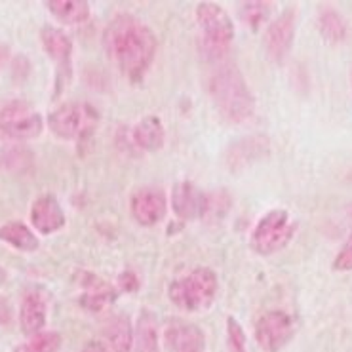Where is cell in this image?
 <instances>
[{
	"label": "cell",
	"instance_id": "6",
	"mask_svg": "<svg viewBox=\"0 0 352 352\" xmlns=\"http://www.w3.org/2000/svg\"><path fill=\"white\" fill-rule=\"evenodd\" d=\"M297 223L286 210H270L263 215L252 232V248L259 255H272L292 242Z\"/></svg>",
	"mask_w": 352,
	"mask_h": 352
},
{
	"label": "cell",
	"instance_id": "22",
	"mask_svg": "<svg viewBox=\"0 0 352 352\" xmlns=\"http://www.w3.org/2000/svg\"><path fill=\"white\" fill-rule=\"evenodd\" d=\"M50 14L65 25H80L90 19V4L86 0H48Z\"/></svg>",
	"mask_w": 352,
	"mask_h": 352
},
{
	"label": "cell",
	"instance_id": "37",
	"mask_svg": "<svg viewBox=\"0 0 352 352\" xmlns=\"http://www.w3.org/2000/svg\"><path fill=\"white\" fill-rule=\"evenodd\" d=\"M351 80H352V76H351Z\"/></svg>",
	"mask_w": 352,
	"mask_h": 352
},
{
	"label": "cell",
	"instance_id": "15",
	"mask_svg": "<svg viewBox=\"0 0 352 352\" xmlns=\"http://www.w3.org/2000/svg\"><path fill=\"white\" fill-rule=\"evenodd\" d=\"M270 153V145L267 138L263 135H250L236 140L225 153V164L230 172H240L246 166L254 164L257 160H261Z\"/></svg>",
	"mask_w": 352,
	"mask_h": 352
},
{
	"label": "cell",
	"instance_id": "5",
	"mask_svg": "<svg viewBox=\"0 0 352 352\" xmlns=\"http://www.w3.org/2000/svg\"><path fill=\"white\" fill-rule=\"evenodd\" d=\"M99 124L98 109L82 101H69L52 111L48 116V128L59 140L88 141Z\"/></svg>",
	"mask_w": 352,
	"mask_h": 352
},
{
	"label": "cell",
	"instance_id": "20",
	"mask_svg": "<svg viewBox=\"0 0 352 352\" xmlns=\"http://www.w3.org/2000/svg\"><path fill=\"white\" fill-rule=\"evenodd\" d=\"M133 346L135 352H160V333L158 320L151 311L143 309L133 328Z\"/></svg>",
	"mask_w": 352,
	"mask_h": 352
},
{
	"label": "cell",
	"instance_id": "32",
	"mask_svg": "<svg viewBox=\"0 0 352 352\" xmlns=\"http://www.w3.org/2000/svg\"><path fill=\"white\" fill-rule=\"evenodd\" d=\"M10 322H12V307L4 297H0V326H6Z\"/></svg>",
	"mask_w": 352,
	"mask_h": 352
},
{
	"label": "cell",
	"instance_id": "8",
	"mask_svg": "<svg viewBox=\"0 0 352 352\" xmlns=\"http://www.w3.org/2000/svg\"><path fill=\"white\" fill-rule=\"evenodd\" d=\"M294 318L284 311H267L255 322V341L265 352H278L294 337Z\"/></svg>",
	"mask_w": 352,
	"mask_h": 352
},
{
	"label": "cell",
	"instance_id": "19",
	"mask_svg": "<svg viewBox=\"0 0 352 352\" xmlns=\"http://www.w3.org/2000/svg\"><path fill=\"white\" fill-rule=\"evenodd\" d=\"M131 141L135 147L147 153H155L164 145V126L158 116H145L133 126Z\"/></svg>",
	"mask_w": 352,
	"mask_h": 352
},
{
	"label": "cell",
	"instance_id": "28",
	"mask_svg": "<svg viewBox=\"0 0 352 352\" xmlns=\"http://www.w3.org/2000/svg\"><path fill=\"white\" fill-rule=\"evenodd\" d=\"M227 344L229 352H248L246 333L234 316L227 318Z\"/></svg>",
	"mask_w": 352,
	"mask_h": 352
},
{
	"label": "cell",
	"instance_id": "23",
	"mask_svg": "<svg viewBox=\"0 0 352 352\" xmlns=\"http://www.w3.org/2000/svg\"><path fill=\"white\" fill-rule=\"evenodd\" d=\"M34 164V155L31 148L19 143L4 145L0 148V170L8 173H27Z\"/></svg>",
	"mask_w": 352,
	"mask_h": 352
},
{
	"label": "cell",
	"instance_id": "13",
	"mask_svg": "<svg viewBox=\"0 0 352 352\" xmlns=\"http://www.w3.org/2000/svg\"><path fill=\"white\" fill-rule=\"evenodd\" d=\"M41 42L46 54L54 59V63L58 65V80L67 82L71 78V58H73V42L69 38L65 31H61L58 27L44 25L41 31Z\"/></svg>",
	"mask_w": 352,
	"mask_h": 352
},
{
	"label": "cell",
	"instance_id": "12",
	"mask_svg": "<svg viewBox=\"0 0 352 352\" xmlns=\"http://www.w3.org/2000/svg\"><path fill=\"white\" fill-rule=\"evenodd\" d=\"M164 343L172 352H204L206 336L197 324L183 318H170L164 326Z\"/></svg>",
	"mask_w": 352,
	"mask_h": 352
},
{
	"label": "cell",
	"instance_id": "27",
	"mask_svg": "<svg viewBox=\"0 0 352 352\" xmlns=\"http://www.w3.org/2000/svg\"><path fill=\"white\" fill-rule=\"evenodd\" d=\"M63 339L58 331H41L17 344L14 352H59Z\"/></svg>",
	"mask_w": 352,
	"mask_h": 352
},
{
	"label": "cell",
	"instance_id": "18",
	"mask_svg": "<svg viewBox=\"0 0 352 352\" xmlns=\"http://www.w3.org/2000/svg\"><path fill=\"white\" fill-rule=\"evenodd\" d=\"M107 349L111 352H130L133 346V326L131 320L126 314H116L105 322Z\"/></svg>",
	"mask_w": 352,
	"mask_h": 352
},
{
	"label": "cell",
	"instance_id": "31",
	"mask_svg": "<svg viewBox=\"0 0 352 352\" xmlns=\"http://www.w3.org/2000/svg\"><path fill=\"white\" fill-rule=\"evenodd\" d=\"M29 71H31L29 59L25 58V56H17V58H14V61H12V73H14V76H16L17 80H25Z\"/></svg>",
	"mask_w": 352,
	"mask_h": 352
},
{
	"label": "cell",
	"instance_id": "36",
	"mask_svg": "<svg viewBox=\"0 0 352 352\" xmlns=\"http://www.w3.org/2000/svg\"><path fill=\"white\" fill-rule=\"evenodd\" d=\"M351 215H352V208H351Z\"/></svg>",
	"mask_w": 352,
	"mask_h": 352
},
{
	"label": "cell",
	"instance_id": "21",
	"mask_svg": "<svg viewBox=\"0 0 352 352\" xmlns=\"http://www.w3.org/2000/svg\"><path fill=\"white\" fill-rule=\"evenodd\" d=\"M0 240L17 252H25V254L36 252L41 246L38 236L21 221H8L0 225Z\"/></svg>",
	"mask_w": 352,
	"mask_h": 352
},
{
	"label": "cell",
	"instance_id": "2",
	"mask_svg": "<svg viewBox=\"0 0 352 352\" xmlns=\"http://www.w3.org/2000/svg\"><path fill=\"white\" fill-rule=\"evenodd\" d=\"M208 91L215 109L227 122H244L255 113L254 91L250 90L242 71L229 59L213 63Z\"/></svg>",
	"mask_w": 352,
	"mask_h": 352
},
{
	"label": "cell",
	"instance_id": "29",
	"mask_svg": "<svg viewBox=\"0 0 352 352\" xmlns=\"http://www.w3.org/2000/svg\"><path fill=\"white\" fill-rule=\"evenodd\" d=\"M333 270H337V272L352 270V232L351 236L346 238L343 248L339 250V254L336 255V259H333Z\"/></svg>",
	"mask_w": 352,
	"mask_h": 352
},
{
	"label": "cell",
	"instance_id": "1",
	"mask_svg": "<svg viewBox=\"0 0 352 352\" xmlns=\"http://www.w3.org/2000/svg\"><path fill=\"white\" fill-rule=\"evenodd\" d=\"M103 48L130 82H141L155 61L158 41L147 23L131 14H118L103 31Z\"/></svg>",
	"mask_w": 352,
	"mask_h": 352
},
{
	"label": "cell",
	"instance_id": "14",
	"mask_svg": "<svg viewBox=\"0 0 352 352\" xmlns=\"http://www.w3.org/2000/svg\"><path fill=\"white\" fill-rule=\"evenodd\" d=\"M48 322V297L42 289H27L19 305V326L25 336L44 331Z\"/></svg>",
	"mask_w": 352,
	"mask_h": 352
},
{
	"label": "cell",
	"instance_id": "17",
	"mask_svg": "<svg viewBox=\"0 0 352 352\" xmlns=\"http://www.w3.org/2000/svg\"><path fill=\"white\" fill-rule=\"evenodd\" d=\"M204 192L190 181L175 183L172 190V210L179 221H192L200 217Z\"/></svg>",
	"mask_w": 352,
	"mask_h": 352
},
{
	"label": "cell",
	"instance_id": "25",
	"mask_svg": "<svg viewBox=\"0 0 352 352\" xmlns=\"http://www.w3.org/2000/svg\"><path fill=\"white\" fill-rule=\"evenodd\" d=\"M230 195L227 190H215V192H204V202H202V212L200 219L212 223L221 221L227 217L230 210Z\"/></svg>",
	"mask_w": 352,
	"mask_h": 352
},
{
	"label": "cell",
	"instance_id": "11",
	"mask_svg": "<svg viewBox=\"0 0 352 352\" xmlns=\"http://www.w3.org/2000/svg\"><path fill=\"white\" fill-rule=\"evenodd\" d=\"M295 38V10L287 8L280 14L267 29L265 50L274 63H282L287 58Z\"/></svg>",
	"mask_w": 352,
	"mask_h": 352
},
{
	"label": "cell",
	"instance_id": "4",
	"mask_svg": "<svg viewBox=\"0 0 352 352\" xmlns=\"http://www.w3.org/2000/svg\"><path fill=\"white\" fill-rule=\"evenodd\" d=\"M197 21L202 34V52L210 63H221L229 58L230 42L234 41V23L215 2H200L197 6Z\"/></svg>",
	"mask_w": 352,
	"mask_h": 352
},
{
	"label": "cell",
	"instance_id": "30",
	"mask_svg": "<svg viewBox=\"0 0 352 352\" xmlns=\"http://www.w3.org/2000/svg\"><path fill=\"white\" fill-rule=\"evenodd\" d=\"M116 282H118V287H120L122 292H126V294H135V292H140L141 287V282L140 278H138V274L131 272V270H124V272H120Z\"/></svg>",
	"mask_w": 352,
	"mask_h": 352
},
{
	"label": "cell",
	"instance_id": "24",
	"mask_svg": "<svg viewBox=\"0 0 352 352\" xmlns=\"http://www.w3.org/2000/svg\"><path fill=\"white\" fill-rule=\"evenodd\" d=\"M318 31L328 42L339 44L349 36V25L337 10L322 8L318 14Z\"/></svg>",
	"mask_w": 352,
	"mask_h": 352
},
{
	"label": "cell",
	"instance_id": "16",
	"mask_svg": "<svg viewBox=\"0 0 352 352\" xmlns=\"http://www.w3.org/2000/svg\"><path fill=\"white\" fill-rule=\"evenodd\" d=\"M31 225L36 232L44 236L54 234L65 227V212L54 195H42L31 206Z\"/></svg>",
	"mask_w": 352,
	"mask_h": 352
},
{
	"label": "cell",
	"instance_id": "35",
	"mask_svg": "<svg viewBox=\"0 0 352 352\" xmlns=\"http://www.w3.org/2000/svg\"><path fill=\"white\" fill-rule=\"evenodd\" d=\"M6 280H8V272H6V269L0 265V286H4V284H6Z\"/></svg>",
	"mask_w": 352,
	"mask_h": 352
},
{
	"label": "cell",
	"instance_id": "33",
	"mask_svg": "<svg viewBox=\"0 0 352 352\" xmlns=\"http://www.w3.org/2000/svg\"><path fill=\"white\" fill-rule=\"evenodd\" d=\"M82 352H109V349L105 346V343H101V341H88V343L84 344Z\"/></svg>",
	"mask_w": 352,
	"mask_h": 352
},
{
	"label": "cell",
	"instance_id": "9",
	"mask_svg": "<svg viewBox=\"0 0 352 352\" xmlns=\"http://www.w3.org/2000/svg\"><path fill=\"white\" fill-rule=\"evenodd\" d=\"M76 284L80 286L82 294L78 297V303L84 311L99 314L109 307H113L118 299V287L113 286L111 282L94 274L90 270H78L74 274Z\"/></svg>",
	"mask_w": 352,
	"mask_h": 352
},
{
	"label": "cell",
	"instance_id": "10",
	"mask_svg": "<svg viewBox=\"0 0 352 352\" xmlns=\"http://www.w3.org/2000/svg\"><path fill=\"white\" fill-rule=\"evenodd\" d=\"M168 210V198L158 187H140L130 198L131 217L141 227H155L164 219Z\"/></svg>",
	"mask_w": 352,
	"mask_h": 352
},
{
	"label": "cell",
	"instance_id": "3",
	"mask_svg": "<svg viewBox=\"0 0 352 352\" xmlns=\"http://www.w3.org/2000/svg\"><path fill=\"white\" fill-rule=\"evenodd\" d=\"M219 292L217 274L208 267H198L173 280L168 287V297L177 309L185 312L208 311Z\"/></svg>",
	"mask_w": 352,
	"mask_h": 352
},
{
	"label": "cell",
	"instance_id": "26",
	"mask_svg": "<svg viewBox=\"0 0 352 352\" xmlns=\"http://www.w3.org/2000/svg\"><path fill=\"white\" fill-rule=\"evenodd\" d=\"M240 17L250 29H259L263 23H267V19L272 14V2L265 0H248L240 2Z\"/></svg>",
	"mask_w": 352,
	"mask_h": 352
},
{
	"label": "cell",
	"instance_id": "34",
	"mask_svg": "<svg viewBox=\"0 0 352 352\" xmlns=\"http://www.w3.org/2000/svg\"><path fill=\"white\" fill-rule=\"evenodd\" d=\"M10 61V48L6 44H0V69Z\"/></svg>",
	"mask_w": 352,
	"mask_h": 352
},
{
	"label": "cell",
	"instance_id": "7",
	"mask_svg": "<svg viewBox=\"0 0 352 352\" xmlns=\"http://www.w3.org/2000/svg\"><path fill=\"white\" fill-rule=\"evenodd\" d=\"M44 130V118L31 103L14 99L0 107V138L6 141H29Z\"/></svg>",
	"mask_w": 352,
	"mask_h": 352
}]
</instances>
